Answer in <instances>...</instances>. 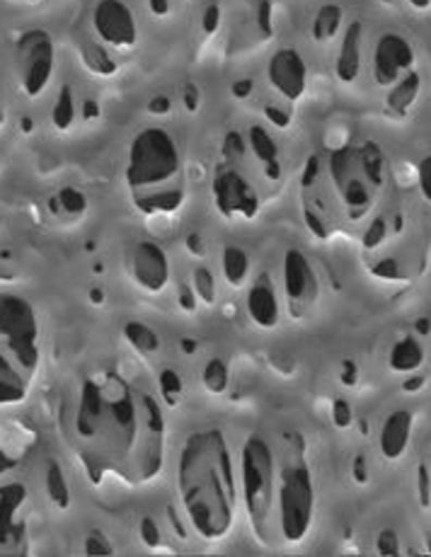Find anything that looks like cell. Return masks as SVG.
Segmentation results:
<instances>
[{
	"instance_id": "6da1fadb",
	"label": "cell",
	"mask_w": 431,
	"mask_h": 557,
	"mask_svg": "<svg viewBox=\"0 0 431 557\" xmlns=\"http://www.w3.org/2000/svg\"><path fill=\"white\" fill-rule=\"evenodd\" d=\"M69 451L93 482L148 487L165 466V417L146 385L120 369H97L73 383L59 410Z\"/></svg>"
},
{
	"instance_id": "7a4b0ae2",
	"label": "cell",
	"mask_w": 431,
	"mask_h": 557,
	"mask_svg": "<svg viewBox=\"0 0 431 557\" xmlns=\"http://www.w3.org/2000/svg\"><path fill=\"white\" fill-rule=\"evenodd\" d=\"M177 497L189 529L204 543L231 535L241 509L238 456L221 426L192 432L177 456Z\"/></svg>"
},
{
	"instance_id": "3957f363",
	"label": "cell",
	"mask_w": 431,
	"mask_h": 557,
	"mask_svg": "<svg viewBox=\"0 0 431 557\" xmlns=\"http://www.w3.org/2000/svg\"><path fill=\"white\" fill-rule=\"evenodd\" d=\"M385 185L383 156L373 144L342 146L308 160L304 173V211L308 226L325 235L340 221L369 219Z\"/></svg>"
},
{
	"instance_id": "277c9868",
	"label": "cell",
	"mask_w": 431,
	"mask_h": 557,
	"mask_svg": "<svg viewBox=\"0 0 431 557\" xmlns=\"http://www.w3.org/2000/svg\"><path fill=\"white\" fill-rule=\"evenodd\" d=\"M124 185L132 207L146 219L175 216L187 197L185 160L168 128L148 126L128 144Z\"/></svg>"
},
{
	"instance_id": "5b68a950",
	"label": "cell",
	"mask_w": 431,
	"mask_h": 557,
	"mask_svg": "<svg viewBox=\"0 0 431 557\" xmlns=\"http://www.w3.org/2000/svg\"><path fill=\"white\" fill-rule=\"evenodd\" d=\"M279 173L276 146L262 128H253L247 141L229 138L221 165L213 175V201L225 219L250 221L262 207L260 177Z\"/></svg>"
},
{
	"instance_id": "8992f818",
	"label": "cell",
	"mask_w": 431,
	"mask_h": 557,
	"mask_svg": "<svg viewBox=\"0 0 431 557\" xmlns=\"http://www.w3.org/2000/svg\"><path fill=\"white\" fill-rule=\"evenodd\" d=\"M276 448V545H300L316 523V480L300 438L284 436Z\"/></svg>"
},
{
	"instance_id": "52a82bcc",
	"label": "cell",
	"mask_w": 431,
	"mask_h": 557,
	"mask_svg": "<svg viewBox=\"0 0 431 557\" xmlns=\"http://www.w3.org/2000/svg\"><path fill=\"white\" fill-rule=\"evenodd\" d=\"M241 509L255 539L267 548L276 545L274 497H276V448L269 436L255 432L243 442L238 454Z\"/></svg>"
},
{
	"instance_id": "ba28073f",
	"label": "cell",
	"mask_w": 431,
	"mask_h": 557,
	"mask_svg": "<svg viewBox=\"0 0 431 557\" xmlns=\"http://www.w3.org/2000/svg\"><path fill=\"white\" fill-rule=\"evenodd\" d=\"M13 71L20 92L29 100L45 95L53 78V41L45 29L25 32L13 53Z\"/></svg>"
},
{
	"instance_id": "9c48e42d",
	"label": "cell",
	"mask_w": 431,
	"mask_h": 557,
	"mask_svg": "<svg viewBox=\"0 0 431 557\" xmlns=\"http://www.w3.org/2000/svg\"><path fill=\"white\" fill-rule=\"evenodd\" d=\"M29 492L23 482L0 485V557L29 553Z\"/></svg>"
},
{
	"instance_id": "30bf717a",
	"label": "cell",
	"mask_w": 431,
	"mask_h": 557,
	"mask_svg": "<svg viewBox=\"0 0 431 557\" xmlns=\"http://www.w3.org/2000/svg\"><path fill=\"white\" fill-rule=\"evenodd\" d=\"M93 29L100 45L128 51L138 41V23L124 0H100L93 10Z\"/></svg>"
},
{
	"instance_id": "8fae6325",
	"label": "cell",
	"mask_w": 431,
	"mask_h": 557,
	"mask_svg": "<svg viewBox=\"0 0 431 557\" xmlns=\"http://www.w3.org/2000/svg\"><path fill=\"white\" fill-rule=\"evenodd\" d=\"M415 71V49L409 41L397 35V32H387L373 49V81L381 88H393L397 81H403L407 73Z\"/></svg>"
},
{
	"instance_id": "7c38bea8",
	"label": "cell",
	"mask_w": 431,
	"mask_h": 557,
	"mask_svg": "<svg viewBox=\"0 0 431 557\" xmlns=\"http://www.w3.org/2000/svg\"><path fill=\"white\" fill-rule=\"evenodd\" d=\"M37 363L20 357L13 347L0 342V407L23 405L29 398Z\"/></svg>"
},
{
	"instance_id": "4fadbf2b",
	"label": "cell",
	"mask_w": 431,
	"mask_h": 557,
	"mask_svg": "<svg viewBox=\"0 0 431 557\" xmlns=\"http://www.w3.org/2000/svg\"><path fill=\"white\" fill-rule=\"evenodd\" d=\"M269 83L279 98L298 102L308 88V66L296 49H279L269 61Z\"/></svg>"
},
{
	"instance_id": "5bb4252c",
	"label": "cell",
	"mask_w": 431,
	"mask_h": 557,
	"mask_svg": "<svg viewBox=\"0 0 431 557\" xmlns=\"http://www.w3.org/2000/svg\"><path fill=\"white\" fill-rule=\"evenodd\" d=\"M128 274L141 286L146 294H163L170 278V264L165 252L153 243H138L136 248L128 252Z\"/></svg>"
},
{
	"instance_id": "9a60e30c",
	"label": "cell",
	"mask_w": 431,
	"mask_h": 557,
	"mask_svg": "<svg viewBox=\"0 0 431 557\" xmlns=\"http://www.w3.org/2000/svg\"><path fill=\"white\" fill-rule=\"evenodd\" d=\"M284 288L291 313L304 306H310L318 296V278L308 260L300 252L291 250L284 262Z\"/></svg>"
},
{
	"instance_id": "2e32d148",
	"label": "cell",
	"mask_w": 431,
	"mask_h": 557,
	"mask_svg": "<svg viewBox=\"0 0 431 557\" xmlns=\"http://www.w3.org/2000/svg\"><path fill=\"white\" fill-rule=\"evenodd\" d=\"M412 430L415 417L409 410H393L385 417L379 434V448L387 463H397L405 458L409 442H412Z\"/></svg>"
},
{
	"instance_id": "e0dca14e",
	"label": "cell",
	"mask_w": 431,
	"mask_h": 557,
	"mask_svg": "<svg viewBox=\"0 0 431 557\" xmlns=\"http://www.w3.org/2000/svg\"><path fill=\"white\" fill-rule=\"evenodd\" d=\"M32 448H35V434L0 424V478L23 466Z\"/></svg>"
},
{
	"instance_id": "ac0fdd59",
	"label": "cell",
	"mask_w": 431,
	"mask_h": 557,
	"mask_svg": "<svg viewBox=\"0 0 431 557\" xmlns=\"http://www.w3.org/2000/svg\"><path fill=\"white\" fill-rule=\"evenodd\" d=\"M337 78L344 83H354L361 73V23H354L344 32L342 49L335 63Z\"/></svg>"
},
{
	"instance_id": "d6986e66",
	"label": "cell",
	"mask_w": 431,
	"mask_h": 557,
	"mask_svg": "<svg viewBox=\"0 0 431 557\" xmlns=\"http://www.w3.org/2000/svg\"><path fill=\"white\" fill-rule=\"evenodd\" d=\"M250 313L257 320V325L262 327H272L276 325L279 318V298L274 294V286L267 276L257 278V284L253 286L250 294Z\"/></svg>"
},
{
	"instance_id": "ffe728a7",
	"label": "cell",
	"mask_w": 431,
	"mask_h": 557,
	"mask_svg": "<svg viewBox=\"0 0 431 557\" xmlns=\"http://www.w3.org/2000/svg\"><path fill=\"white\" fill-rule=\"evenodd\" d=\"M387 363L395 373H412L424 363V349L415 337H403L397 345L391 349V357Z\"/></svg>"
},
{
	"instance_id": "44dd1931",
	"label": "cell",
	"mask_w": 431,
	"mask_h": 557,
	"mask_svg": "<svg viewBox=\"0 0 431 557\" xmlns=\"http://www.w3.org/2000/svg\"><path fill=\"white\" fill-rule=\"evenodd\" d=\"M419 95V76L412 71L403 81H397L393 88H387V110L397 116H405L409 107L415 104Z\"/></svg>"
},
{
	"instance_id": "7402d4cb",
	"label": "cell",
	"mask_w": 431,
	"mask_h": 557,
	"mask_svg": "<svg viewBox=\"0 0 431 557\" xmlns=\"http://www.w3.org/2000/svg\"><path fill=\"white\" fill-rule=\"evenodd\" d=\"M340 20H342V10L340 8L330 5V8L322 10L320 17H318V23H316L318 37L320 39H332V37H335L337 29H340Z\"/></svg>"
},
{
	"instance_id": "603a6c76",
	"label": "cell",
	"mask_w": 431,
	"mask_h": 557,
	"mask_svg": "<svg viewBox=\"0 0 431 557\" xmlns=\"http://www.w3.org/2000/svg\"><path fill=\"white\" fill-rule=\"evenodd\" d=\"M419 185H422L424 197L431 199V158H427L422 168H419Z\"/></svg>"
},
{
	"instance_id": "cb8c5ba5",
	"label": "cell",
	"mask_w": 431,
	"mask_h": 557,
	"mask_svg": "<svg viewBox=\"0 0 431 557\" xmlns=\"http://www.w3.org/2000/svg\"><path fill=\"white\" fill-rule=\"evenodd\" d=\"M397 535L393 533V531H383L381 533V541H379V545H381V553L383 555H395L397 553Z\"/></svg>"
},
{
	"instance_id": "d4e9b609",
	"label": "cell",
	"mask_w": 431,
	"mask_h": 557,
	"mask_svg": "<svg viewBox=\"0 0 431 557\" xmlns=\"http://www.w3.org/2000/svg\"><path fill=\"white\" fill-rule=\"evenodd\" d=\"M407 5L417 13H427V10H431V0H407Z\"/></svg>"
},
{
	"instance_id": "484cf974",
	"label": "cell",
	"mask_w": 431,
	"mask_h": 557,
	"mask_svg": "<svg viewBox=\"0 0 431 557\" xmlns=\"http://www.w3.org/2000/svg\"><path fill=\"white\" fill-rule=\"evenodd\" d=\"M429 495H431V463H429Z\"/></svg>"
}]
</instances>
